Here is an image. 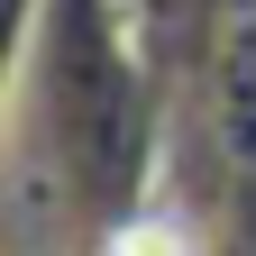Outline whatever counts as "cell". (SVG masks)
Returning <instances> with one entry per match:
<instances>
[{
    "label": "cell",
    "mask_w": 256,
    "mask_h": 256,
    "mask_svg": "<svg viewBox=\"0 0 256 256\" xmlns=\"http://www.w3.org/2000/svg\"><path fill=\"white\" fill-rule=\"evenodd\" d=\"M110 256H202V247H192V229H183L174 210H138V220L110 238Z\"/></svg>",
    "instance_id": "cell-1"
}]
</instances>
